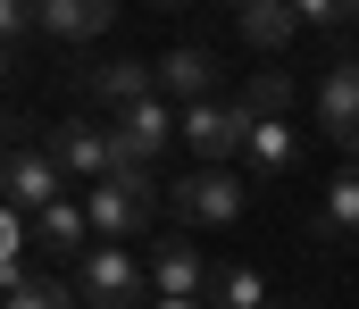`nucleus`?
Segmentation results:
<instances>
[{
	"label": "nucleus",
	"mask_w": 359,
	"mask_h": 309,
	"mask_svg": "<svg viewBox=\"0 0 359 309\" xmlns=\"http://www.w3.org/2000/svg\"><path fill=\"white\" fill-rule=\"evenodd\" d=\"M159 209H168V193L151 184V167H117L109 184H92V193H84V217H92V234H100V242H126V234H142Z\"/></svg>",
	"instance_id": "nucleus-1"
},
{
	"label": "nucleus",
	"mask_w": 359,
	"mask_h": 309,
	"mask_svg": "<svg viewBox=\"0 0 359 309\" xmlns=\"http://www.w3.org/2000/svg\"><path fill=\"white\" fill-rule=\"evenodd\" d=\"M76 293H84L92 309H159L151 259H134L126 242H92V259L76 268Z\"/></svg>",
	"instance_id": "nucleus-2"
},
{
	"label": "nucleus",
	"mask_w": 359,
	"mask_h": 309,
	"mask_svg": "<svg viewBox=\"0 0 359 309\" xmlns=\"http://www.w3.org/2000/svg\"><path fill=\"white\" fill-rule=\"evenodd\" d=\"M251 117H243V101H201V109H184V151L201 159V167H226L234 151H251Z\"/></svg>",
	"instance_id": "nucleus-3"
},
{
	"label": "nucleus",
	"mask_w": 359,
	"mask_h": 309,
	"mask_svg": "<svg viewBox=\"0 0 359 309\" xmlns=\"http://www.w3.org/2000/svg\"><path fill=\"white\" fill-rule=\"evenodd\" d=\"M0 184H8V209H25V217H42V209L67 201V176H59V159H50L42 142H8Z\"/></svg>",
	"instance_id": "nucleus-4"
},
{
	"label": "nucleus",
	"mask_w": 359,
	"mask_h": 309,
	"mask_svg": "<svg viewBox=\"0 0 359 309\" xmlns=\"http://www.w3.org/2000/svg\"><path fill=\"white\" fill-rule=\"evenodd\" d=\"M176 134H184V109L176 101H134L117 125H109V151H117V167H151Z\"/></svg>",
	"instance_id": "nucleus-5"
},
{
	"label": "nucleus",
	"mask_w": 359,
	"mask_h": 309,
	"mask_svg": "<svg viewBox=\"0 0 359 309\" xmlns=\"http://www.w3.org/2000/svg\"><path fill=\"white\" fill-rule=\"evenodd\" d=\"M76 84H84V101H109L126 117L134 101H159V59H126V50H117V59H84Z\"/></svg>",
	"instance_id": "nucleus-6"
},
{
	"label": "nucleus",
	"mask_w": 359,
	"mask_h": 309,
	"mask_svg": "<svg viewBox=\"0 0 359 309\" xmlns=\"http://www.w3.org/2000/svg\"><path fill=\"white\" fill-rule=\"evenodd\" d=\"M42 151L59 159V176H84V184H109V176H117V151H109V134H100L92 117H59V125L42 134Z\"/></svg>",
	"instance_id": "nucleus-7"
},
{
	"label": "nucleus",
	"mask_w": 359,
	"mask_h": 309,
	"mask_svg": "<svg viewBox=\"0 0 359 309\" xmlns=\"http://www.w3.org/2000/svg\"><path fill=\"white\" fill-rule=\"evenodd\" d=\"M168 201H176L184 226H234L251 193H243V176H226V167H192V176H184Z\"/></svg>",
	"instance_id": "nucleus-8"
},
{
	"label": "nucleus",
	"mask_w": 359,
	"mask_h": 309,
	"mask_svg": "<svg viewBox=\"0 0 359 309\" xmlns=\"http://www.w3.org/2000/svg\"><path fill=\"white\" fill-rule=\"evenodd\" d=\"M318 125H326V142H343L359 167V59H334L326 67V84H318Z\"/></svg>",
	"instance_id": "nucleus-9"
},
{
	"label": "nucleus",
	"mask_w": 359,
	"mask_h": 309,
	"mask_svg": "<svg viewBox=\"0 0 359 309\" xmlns=\"http://www.w3.org/2000/svg\"><path fill=\"white\" fill-rule=\"evenodd\" d=\"M159 101H176V109L217 101V50H201V42H176V50L159 59Z\"/></svg>",
	"instance_id": "nucleus-10"
},
{
	"label": "nucleus",
	"mask_w": 359,
	"mask_h": 309,
	"mask_svg": "<svg viewBox=\"0 0 359 309\" xmlns=\"http://www.w3.org/2000/svg\"><path fill=\"white\" fill-rule=\"evenodd\" d=\"M34 242H42L50 268H84V259H92V217H84V201L42 209V217H34Z\"/></svg>",
	"instance_id": "nucleus-11"
},
{
	"label": "nucleus",
	"mask_w": 359,
	"mask_h": 309,
	"mask_svg": "<svg viewBox=\"0 0 359 309\" xmlns=\"http://www.w3.org/2000/svg\"><path fill=\"white\" fill-rule=\"evenodd\" d=\"M234 34H243L251 50H292V34H309V25H301L292 0H243V8H234Z\"/></svg>",
	"instance_id": "nucleus-12"
},
{
	"label": "nucleus",
	"mask_w": 359,
	"mask_h": 309,
	"mask_svg": "<svg viewBox=\"0 0 359 309\" xmlns=\"http://www.w3.org/2000/svg\"><path fill=\"white\" fill-rule=\"evenodd\" d=\"M151 284H159V301H201V284H209V259L192 251V242H159V259H151Z\"/></svg>",
	"instance_id": "nucleus-13"
},
{
	"label": "nucleus",
	"mask_w": 359,
	"mask_h": 309,
	"mask_svg": "<svg viewBox=\"0 0 359 309\" xmlns=\"http://www.w3.org/2000/svg\"><path fill=\"white\" fill-rule=\"evenodd\" d=\"M109 25H117L109 0H42V34L50 42H100Z\"/></svg>",
	"instance_id": "nucleus-14"
},
{
	"label": "nucleus",
	"mask_w": 359,
	"mask_h": 309,
	"mask_svg": "<svg viewBox=\"0 0 359 309\" xmlns=\"http://www.w3.org/2000/svg\"><path fill=\"white\" fill-rule=\"evenodd\" d=\"M234 101H243V117H251V125H292V101H301V84H292L284 67H259V76H251Z\"/></svg>",
	"instance_id": "nucleus-15"
},
{
	"label": "nucleus",
	"mask_w": 359,
	"mask_h": 309,
	"mask_svg": "<svg viewBox=\"0 0 359 309\" xmlns=\"http://www.w3.org/2000/svg\"><path fill=\"white\" fill-rule=\"evenodd\" d=\"M351 234H359V167H343L318 193V242H351Z\"/></svg>",
	"instance_id": "nucleus-16"
},
{
	"label": "nucleus",
	"mask_w": 359,
	"mask_h": 309,
	"mask_svg": "<svg viewBox=\"0 0 359 309\" xmlns=\"http://www.w3.org/2000/svg\"><path fill=\"white\" fill-rule=\"evenodd\" d=\"M0 309H84V293H76V276H50V268H25L17 284H8V301Z\"/></svg>",
	"instance_id": "nucleus-17"
},
{
	"label": "nucleus",
	"mask_w": 359,
	"mask_h": 309,
	"mask_svg": "<svg viewBox=\"0 0 359 309\" xmlns=\"http://www.w3.org/2000/svg\"><path fill=\"white\" fill-rule=\"evenodd\" d=\"M292 159H301V134H292V125H259V134H251V167H259V176H284Z\"/></svg>",
	"instance_id": "nucleus-18"
},
{
	"label": "nucleus",
	"mask_w": 359,
	"mask_h": 309,
	"mask_svg": "<svg viewBox=\"0 0 359 309\" xmlns=\"http://www.w3.org/2000/svg\"><path fill=\"white\" fill-rule=\"evenodd\" d=\"M217 309H276L259 268H217Z\"/></svg>",
	"instance_id": "nucleus-19"
},
{
	"label": "nucleus",
	"mask_w": 359,
	"mask_h": 309,
	"mask_svg": "<svg viewBox=\"0 0 359 309\" xmlns=\"http://www.w3.org/2000/svg\"><path fill=\"white\" fill-rule=\"evenodd\" d=\"M301 25H309V34H334V42H343V34L359 25V8H351V0H301Z\"/></svg>",
	"instance_id": "nucleus-20"
},
{
	"label": "nucleus",
	"mask_w": 359,
	"mask_h": 309,
	"mask_svg": "<svg viewBox=\"0 0 359 309\" xmlns=\"http://www.w3.org/2000/svg\"><path fill=\"white\" fill-rule=\"evenodd\" d=\"M0 25H8V42H25V34H42V8H34V0H8Z\"/></svg>",
	"instance_id": "nucleus-21"
},
{
	"label": "nucleus",
	"mask_w": 359,
	"mask_h": 309,
	"mask_svg": "<svg viewBox=\"0 0 359 309\" xmlns=\"http://www.w3.org/2000/svg\"><path fill=\"white\" fill-rule=\"evenodd\" d=\"M159 309H201V301H159Z\"/></svg>",
	"instance_id": "nucleus-22"
},
{
	"label": "nucleus",
	"mask_w": 359,
	"mask_h": 309,
	"mask_svg": "<svg viewBox=\"0 0 359 309\" xmlns=\"http://www.w3.org/2000/svg\"><path fill=\"white\" fill-rule=\"evenodd\" d=\"M276 309H301V301H276Z\"/></svg>",
	"instance_id": "nucleus-23"
}]
</instances>
